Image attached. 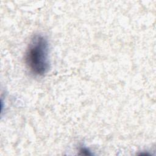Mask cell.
Here are the masks:
<instances>
[{
	"label": "cell",
	"mask_w": 156,
	"mask_h": 156,
	"mask_svg": "<svg viewBox=\"0 0 156 156\" xmlns=\"http://www.w3.org/2000/svg\"><path fill=\"white\" fill-rule=\"evenodd\" d=\"M25 63L34 75L43 76L49 68V44L42 35H34L28 44L24 56Z\"/></svg>",
	"instance_id": "cell-1"
},
{
	"label": "cell",
	"mask_w": 156,
	"mask_h": 156,
	"mask_svg": "<svg viewBox=\"0 0 156 156\" xmlns=\"http://www.w3.org/2000/svg\"><path fill=\"white\" fill-rule=\"evenodd\" d=\"M80 151L81 152H82V154H86V155H90V153H89V151L87 149V148H84V147H82L80 150Z\"/></svg>",
	"instance_id": "cell-2"
}]
</instances>
